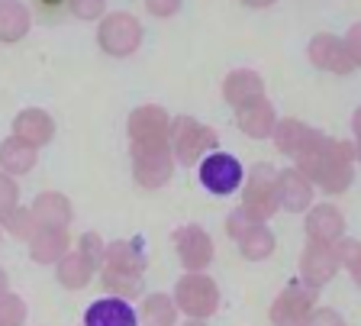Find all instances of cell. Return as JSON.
Returning <instances> with one entry per match:
<instances>
[{
	"label": "cell",
	"instance_id": "74e56055",
	"mask_svg": "<svg viewBox=\"0 0 361 326\" xmlns=\"http://www.w3.org/2000/svg\"><path fill=\"white\" fill-rule=\"evenodd\" d=\"M303 326H345V320H342V313L323 307V310H313V313H310Z\"/></svg>",
	"mask_w": 361,
	"mask_h": 326
},
{
	"label": "cell",
	"instance_id": "30bf717a",
	"mask_svg": "<svg viewBox=\"0 0 361 326\" xmlns=\"http://www.w3.org/2000/svg\"><path fill=\"white\" fill-rule=\"evenodd\" d=\"M338 272V255H336V246L329 243H313L310 239L307 249L300 255V281L310 284V288H323L336 278Z\"/></svg>",
	"mask_w": 361,
	"mask_h": 326
},
{
	"label": "cell",
	"instance_id": "ab89813d",
	"mask_svg": "<svg viewBox=\"0 0 361 326\" xmlns=\"http://www.w3.org/2000/svg\"><path fill=\"white\" fill-rule=\"evenodd\" d=\"M352 133H355V143H352L355 162H361V107L355 110V116H352Z\"/></svg>",
	"mask_w": 361,
	"mask_h": 326
},
{
	"label": "cell",
	"instance_id": "2e32d148",
	"mask_svg": "<svg viewBox=\"0 0 361 326\" xmlns=\"http://www.w3.org/2000/svg\"><path fill=\"white\" fill-rule=\"evenodd\" d=\"M307 236L313 243H329L336 246L345 236V217L332 204H316L307 213Z\"/></svg>",
	"mask_w": 361,
	"mask_h": 326
},
{
	"label": "cell",
	"instance_id": "b9f144b4",
	"mask_svg": "<svg viewBox=\"0 0 361 326\" xmlns=\"http://www.w3.org/2000/svg\"><path fill=\"white\" fill-rule=\"evenodd\" d=\"M4 291H7V272L0 268V294H4Z\"/></svg>",
	"mask_w": 361,
	"mask_h": 326
},
{
	"label": "cell",
	"instance_id": "1f68e13d",
	"mask_svg": "<svg viewBox=\"0 0 361 326\" xmlns=\"http://www.w3.org/2000/svg\"><path fill=\"white\" fill-rule=\"evenodd\" d=\"M16 204H20V188H16V178L7 175V171H0V217H4V213H10Z\"/></svg>",
	"mask_w": 361,
	"mask_h": 326
},
{
	"label": "cell",
	"instance_id": "cb8c5ba5",
	"mask_svg": "<svg viewBox=\"0 0 361 326\" xmlns=\"http://www.w3.org/2000/svg\"><path fill=\"white\" fill-rule=\"evenodd\" d=\"M55 265H59L61 288H68V291L87 288V281L94 278V265H90V262L81 255V252H65V255H61Z\"/></svg>",
	"mask_w": 361,
	"mask_h": 326
},
{
	"label": "cell",
	"instance_id": "9c48e42d",
	"mask_svg": "<svg viewBox=\"0 0 361 326\" xmlns=\"http://www.w3.org/2000/svg\"><path fill=\"white\" fill-rule=\"evenodd\" d=\"M168 126H171V116H168L165 107H158V104L135 107L126 123L129 145H165Z\"/></svg>",
	"mask_w": 361,
	"mask_h": 326
},
{
	"label": "cell",
	"instance_id": "8fae6325",
	"mask_svg": "<svg viewBox=\"0 0 361 326\" xmlns=\"http://www.w3.org/2000/svg\"><path fill=\"white\" fill-rule=\"evenodd\" d=\"M307 59H310V65H316V68H323V71H332V75H352L355 71L352 55L345 52L342 39H336L332 32H316V36L310 39Z\"/></svg>",
	"mask_w": 361,
	"mask_h": 326
},
{
	"label": "cell",
	"instance_id": "484cf974",
	"mask_svg": "<svg viewBox=\"0 0 361 326\" xmlns=\"http://www.w3.org/2000/svg\"><path fill=\"white\" fill-rule=\"evenodd\" d=\"M235 243H239L242 255H245L248 262H262V258H268L271 252H274V236H271V229L264 227V223H252Z\"/></svg>",
	"mask_w": 361,
	"mask_h": 326
},
{
	"label": "cell",
	"instance_id": "7bdbcfd3",
	"mask_svg": "<svg viewBox=\"0 0 361 326\" xmlns=\"http://www.w3.org/2000/svg\"><path fill=\"white\" fill-rule=\"evenodd\" d=\"M174 326H178V323H174ZM180 326H207V323H203V320H188V323H180Z\"/></svg>",
	"mask_w": 361,
	"mask_h": 326
},
{
	"label": "cell",
	"instance_id": "836d02e7",
	"mask_svg": "<svg viewBox=\"0 0 361 326\" xmlns=\"http://www.w3.org/2000/svg\"><path fill=\"white\" fill-rule=\"evenodd\" d=\"M71 13L78 20H100L106 13V0H71Z\"/></svg>",
	"mask_w": 361,
	"mask_h": 326
},
{
	"label": "cell",
	"instance_id": "ffe728a7",
	"mask_svg": "<svg viewBox=\"0 0 361 326\" xmlns=\"http://www.w3.org/2000/svg\"><path fill=\"white\" fill-rule=\"evenodd\" d=\"M262 94H264V81H262V75L252 68H235V71H229L223 81V97L229 107H242V104H248V100L262 97Z\"/></svg>",
	"mask_w": 361,
	"mask_h": 326
},
{
	"label": "cell",
	"instance_id": "44dd1931",
	"mask_svg": "<svg viewBox=\"0 0 361 326\" xmlns=\"http://www.w3.org/2000/svg\"><path fill=\"white\" fill-rule=\"evenodd\" d=\"M32 30V13L23 0H0V42L13 46Z\"/></svg>",
	"mask_w": 361,
	"mask_h": 326
},
{
	"label": "cell",
	"instance_id": "d6a6232c",
	"mask_svg": "<svg viewBox=\"0 0 361 326\" xmlns=\"http://www.w3.org/2000/svg\"><path fill=\"white\" fill-rule=\"evenodd\" d=\"M78 252H81L94 268H100V262H104V239H100L97 233H84L81 243H78Z\"/></svg>",
	"mask_w": 361,
	"mask_h": 326
},
{
	"label": "cell",
	"instance_id": "6da1fadb",
	"mask_svg": "<svg viewBox=\"0 0 361 326\" xmlns=\"http://www.w3.org/2000/svg\"><path fill=\"white\" fill-rule=\"evenodd\" d=\"M216 129L203 126L197 116H174L168 126V149L174 155V165H197L207 152L216 149Z\"/></svg>",
	"mask_w": 361,
	"mask_h": 326
},
{
	"label": "cell",
	"instance_id": "f35d334b",
	"mask_svg": "<svg viewBox=\"0 0 361 326\" xmlns=\"http://www.w3.org/2000/svg\"><path fill=\"white\" fill-rule=\"evenodd\" d=\"M248 227H252V220H248L242 210H235V213H229V217H226V233L233 236V239H239Z\"/></svg>",
	"mask_w": 361,
	"mask_h": 326
},
{
	"label": "cell",
	"instance_id": "60d3db41",
	"mask_svg": "<svg viewBox=\"0 0 361 326\" xmlns=\"http://www.w3.org/2000/svg\"><path fill=\"white\" fill-rule=\"evenodd\" d=\"M248 10H264V7H274L278 0H242Z\"/></svg>",
	"mask_w": 361,
	"mask_h": 326
},
{
	"label": "cell",
	"instance_id": "7402d4cb",
	"mask_svg": "<svg viewBox=\"0 0 361 326\" xmlns=\"http://www.w3.org/2000/svg\"><path fill=\"white\" fill-rule=\"evenodd\" d=\"M36 159H39V149L30 143H23V139L10 136L0 143V171H7V175H26L36 168Z\"/></svg>",
	"mask_w": 361,
	"mask_h": 326
},
{
	"label": "cell",
	"instance_id": "4dcf8cb0",
	"mask_svg": "<svg viewBox=\"0 0 361 326\" xmlns=\"http://www.w3.org/2000/svg\"><path fill=\"white\" fill-rule=\"evenodd\" d=\"M336 255H338V265H345L352 272V278L361 284V243L358 239H338Z\"/></svg>",
	"mask_w": 361,
	"mask_h": 326
},
{
	"label": "cell",
	"instance_id": "277c9868",
	"mask_svg": "<svg viewBox=\"0 0 361 326\" xmlns=\"http://www.w3.org/2000/svg\"><path fill=\"white\" fill-rule=\"evenodd\" d=\"M174 307L184 310L190 320L213 317L219 307L216 281L200 272H190V274H184V278H178V284H174Z\"/></svg>",
	"mask_w": 361,
	"mask_h": 326
},
{
	"label": "cell",
	"instance_id": "83f0119b",
	"mask_svg": "<svg viewBox=\"0 0 361 326\" xmlns=\"http://www.w3.org/2000/svg\"><path fill=\"white\" fill-rule=\"evenodd\" d=\"M142 323L145 326H174L178 323V307L168 294H149L142 303Z\"/></svg>",
	"mask_w": 361,
	"mask_h": 326
},
{
	"label": "cell",
	"instance_id": "ba28073f",
	"mask_svg": "<svg viewBox=\"0 0 361 326\" xmlns=\"http://www.w3.org/2000/svg\"><path fill=\"white\" fill-rule=\"evenodd\" d=\"M316 303V288L303 284V281H293L274 297L271 303V323L274 326H303L307 317L313 313Z\"/></svg>",
	"mask_w": 361,
	"mask_h": 326
},
{
	"label": "cell",
	"instance_id": "f1b7e54d",
	"mask_svg": "<svg viewBox=\"0 0 361 326\" xmlns=\"http://www.w3.org/2000/svg\"><path fill=\"white\" fill-rule=\"evenodd\" d=\"M0 227L7 229L13 239H26V243H30V236L39 229V223H36V217H32V210H26V207L16 204L10 213L0 217Z\"/></svg>",
	"mask_w": 361,
	"mask_h": 326
},
{
	"label": "cell",
	"instance_id": "e575fe53",
	"mask_svg": "<svg viewBox=\"0 0 361 326\" xmlns=\"http://www.w3.org/2000/svg\"><path fill=\"white\" fill-rule=\"evenodd\" d=\"M342 46H345V52L352 55L355 68H361V23L348 26V32L342 36Z\"/></svg>",
	"mask_w": 361,
	"mask_h": 326
},
{
	"label": "cell",
	"instance_id": "3957f363",
	"mask_svg": "<svg viewBox=\"0 0 361 326\" xmlns=\"http://www.w3.org/2000/svg\"><path fill=\"white\" fill-rule=\"evenodd\" d=\"M97 46L113 59H129L142 46V23L129 10H113L100 16L97 26Z\"/></svg>",
	"mask_w": 361,
	"mask_h": 326
},
{
	"label": "cell",
	"instance_id": "5b68a950",
	"mask_svg": "<svg viewBox=\"0 0 361 326\" xmlns=\"http://www.w3.org/2000/svg\"><path fill=\"white\" fill-rule=\"evenodd\" d=\"M133 175L135 184L145 191H158L165 188L174 175V155L165 145H133Z\"/></svg>",
	"mask_w": 361,
	"mask_h": 326
},
{
	"label": "cell",
	"instance_id": "8d00e7d4",
	"mask_svg": "<svg viewBox=\"0 0 361 326\" xmlns=\"http://www.w3.org/2000/svg\"><path fill=\"white\" fill-rule=\"evenodd\" d=\"M180 4L184 0H145V10L152 16H158V20H168V16H174L180 10Z\"/></svg>",
	"mask_w": 361,
	"mask_h": 326
},
{
	"label": "cell",
	"instance_id": "5bb4252c",
	"mask_svg": "<svg viewBox=\"0 0 361 326\" xmlns=\"http://www.w3.org/2000/svg\"><path fill=\"white\" fill-rule=\"evenodd\" d=\"M274 194H278V204L284 210L303 213L310 210V200H313V181L303 171H297V168H284V171H278Z\"/></svg>",
	"mask_w": 361,
	"mask_h": 326
},
{
	"label": "cell",
	"instance_id": "e0dca14e",
	"mask_svg": "<svg viewBox=\"0 0 361 326\" xmlns=\"http://www.w3.org/2000/svg\"><path fill=\"white\" fill-rule=\"evenodd\" d=\"M13 136L36 145V149H42V145H49L55 136V120L45 114V110H39V107H26L13 120Z\"/></svg>",
	"mask_w": 361,
	"mask_h": 326
},
{
	"label": "cell",
	"instance_id": "f546056e",
	"mask_svg": "<svg viewBox=\"0 0 361 326\" xmlns=\"http://www.w3.org/2000/svg\"><path fill=\"white\" fill-rule=\"evenodd\" d=\"M26 323V301L10 291L0 294V326H23Z\"/></svg>",
	"mask_w": 361,
	"mask_h": 326
},
{
	"label": "cell",
	"instance_id": "7c38bea8",
	"mask_svg": "<svg viewBox=\"0 0 361 326\" xmlns=\"http://www.w3.org/2000/svg\"><path fill=\"white\" fill-rule=\"evenodd\" d=\"M174 249H178L180 265L188 272H200L213 262V239L207 236V229L200 227H180L174 229Z\"/></svg>",
	"mask_w": 361,
	"mask_h": 326
},
{
	"label": "cell",
	"instance_id": "8992f818",
	"mask_svg": "<svg viewBox=\"0 0 361 326\" xmlns=\"http://www.w3.org/2000/svg\"><path fill=\"white\" fill-rule=\"evenodd\" d=\"M200 184L210 194H216V198H226V194H233L235 188H242V181H245V171H242V162L235 159V155H229V152H207L200 162Z\"/></svg>",
	"mask_w": 361,
	"mask_h": 326
},
{
	"label": "cell",
	"instance_id": "603a6c76",
	"mask_svg": "<svg viewBox=\"0 0 361 326\" xmlns=\"http://www.w3.org/2000/svg\"><path fill=\"white\" fill-rule=\"evenodd\" d=\"M100 268H120V272H145V255L139 252V243H126V239H116V243L104 246V262Z\"/></svg>",
	"mask_w": 361,
	"mask_h": 326
},
{
	"label": "cell",
	"instance_id": "9a60e30c",
	"mask_svg": "<svg viewBox=\"0 0 361 326\" xmlns=\"http://www.w3.org/2000/svg\"><path fill=\"white\" fill-rule=\"evenodd\" d=\"M84 326H139L133 303L126 297H100L84 310Z\"/></svg>",
	"mask_w": 361,
	"mask_h": 326
},
{
	"label": "cell",
	"instance_id": "52a82bcc",
	"mask_svg": "<svg viewBox=\"0 0 361 326\" xmlns=\"http://www.w3.org/2000/svg\"><path fill=\"white\" fill-rule=\"evenodd\" d=\"M352 181H355V149H352V143H345V139H329V159H326L323 171L316 175L313 184H319L329 198H336V194H342V191L352 188Z\"/></svg>",
	"mask_w": 361,
	"mask_h": 326
},
{
	"label": "cell",
	"instance_id": "d590c367",
	"mask_svg": "<svg viewBox=\"0 0 361 326\" xmlns=\"http://www.w3.org/2000/svg\"><path fill=\"white\" fill-rule=\"evenodd\" d=\"M68 7H71V0H36L39 16H42V20H49V23H52V20H59Z\"/></svg>",
	"mask_w": 361,
	"mask_h": 326
},
{
	"label": "cell",
	"instance_id": "d4e9b609",
	"mask_svg": "<svg viewBox=\"0 0 361 326\" xmlns=\"http://www.w3.org/2000/svg\"><path fill=\"white\" fill-rule=\"evenodd\" d=\"M310 136V126L297 116H284V120L274 123L271 129V139H274V149L284 152V155H293V152L303 145V139Z\"/></svg>",
	"mask_w": 361,
	"mask_h": 326
},
{
	"label": "cell",
	"instance_id": "7a4b0ae2",
	"mask_svg": "<svg viewBox=\"0 0 361 326\" xmlns=\"http://www.w3.org/2000/svg\"><path fill=\"white\" fill-rule=\"evenodd\" d=\"M274 184H278V168L274 165L262 162V165L252 168V175H248V181H245V191H242V207H239L252 223H264L281 210Z\"/></svg>",
	"mask_w": 361,
	"mask_h": 326
},
{
	"label": "cell",
	"instance_id": "4316f807",
	"mask_svg": "<svg viewBox=\"0 0 361 326\" xmlns=\"http://www.w3.org/2000/svg\"><path fill=\"white\" fill-rule=\"evenodd\" d=\"M100 281H104V288L116 297H139L142 294V274L139 272H120V268H100Z\"/></svg>",
	"mask_w": 361,
	"mask_h": 326
},
{
	"label": "cell",
	"instance_id": "4fadbf2b",
	"mask_svg": "<svg viewBox=\"0 0 361 326\" xmlns=\"http://www.w3.org/2000/svg\"><path fill=\"white\" fill-rule=\"evenodd\" d=\"M235 123H239V129L248 139H268L274 123H278V110H274V104L262 94V97L235 107Z\"/></svg>",
	"mask_w": 361,
	"mask_h": 326
},
{
	"label": "cell",
	"instance_id": "d6986e66",
	"mask_svg": "<svg viewBox=\"0 0 361 326\" xmlns=\"http://www.w3.org/2000/svg\"><path fill=\"white\" fill-rule=\"evenodd\" d=\"M68 229H55V227H39L30 236V255L36 265H55L61 255L68 252Z\"/></svg>",
	"mask_w": 361,
	"mask_h": 326
},
{
	"label": "cell",
	"instance_id": "ac0fdd59",
	"mask_svg": "<svg viewBox=\"0 0 361 326\" xmlns=\"http://www.w3.org/2000/svg\"><path fill=\"white\" fill-rule=\"evenodd\" d=\"M32 217H36L39 227H55V229H68L75 210H71V200L59 191H42L36 200H32Z\"/></svg>",
	"mask_w": 361,
	"mask_h": 326
}]
</instances>
